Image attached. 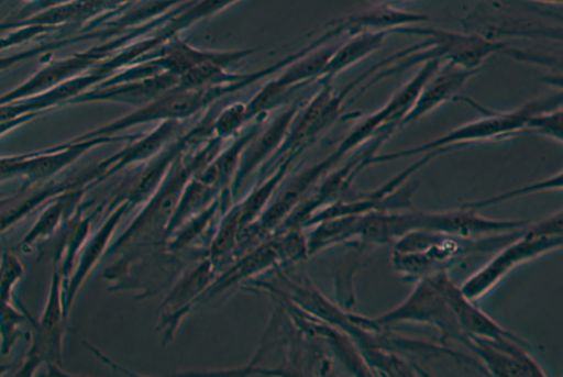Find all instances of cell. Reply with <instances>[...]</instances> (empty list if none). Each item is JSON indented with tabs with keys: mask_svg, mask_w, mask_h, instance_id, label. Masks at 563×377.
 Wrapping results in <instances>:
<instances>
[{
	"mask_svg": "<svg viewBox=\"0 0 563 377\" xmlns=\"http://www.w3.org/2000/svg\"><path fill=\"white\" fill-rule=\"evenodd\" d=\"M64 310L60 303V276L55 273L48 300L40 320L37 336L29 354V367H36L40 361L49 359L59 362L60 339H62V318Z\"/></svg>",
	"mask_w": 563,
	"mask_h": 377,
	"instance_id": "1",
	"label": "cell"
},
{
	"mask_svg": "<svg viewBox=\"0 0 563 377\" xmlns=\"http://www.w3.org/2000/svg\"><path fill=\"white\" fill-rule=\"evenodd\" d=\"M475 71L476 69L461 70L455 65L450 64L448 70L440 74L429 85L427 84L428 87L422 89L405 120H415L452 98Z\"/></svg>",
	"mask_w": 563,
	"mask_h": 377,
	"instance_id": "2",
	"label": "cell"
},
{
	"mask_svg": "<svg viewBox=\"0 0 563 377\" xmlns=\"http://www.w3.org/2000/svg\"><path fill=\"white\" fill-rule=\"evenodd\" d=\"M385 32L364 33L342 48L338 55L336 66L344 67L358 60L377 48L384 40Z\"/></svg>",
	"mask_w": 563,
	"mask_h": 377,
	"instance_id": "3",
	"label": "cell"
},
{
	"mask_svg": "<svg viewBox=\"0 0 563 377\" xmlns=\"http://www.w3.org/2000/svg\"><path fill=\"white\" fill-rule=\"evenodd\" d=\"M66 203L65 199H60L42 214L38 222L22 241L24 246L31 245L40 237L48 235L55 229L66 208Z\"/></svg>",
	"mask_w": 563,
	"mask_h": 377,
	"instance_id": "4",
	"label": "cell"
},
{
	"mask_svg": "<svg viewBox=\"0 0 563 377\" xmlns=\"http://www.w3.org/2000/svg\"><path fill=\"white\" fill-rule=\"evenodd\" d=\"M23 267L12 254H4L0 262V300L10 303L12 287L21 278Z\"/></svg>",
	"mask_w": 563,
	"mask_h": 377,
	"instance_id": "5",
	"label": "cell"
},
{
	"mask_svg": "<svg viewBox=\"0 0 563 377\" xmlns=\"http://www.w3.org/2000/svg\"><path fill=\"white\" fill-rule=\"evenodd\" d=\"M537 113L528 121L527 125H531L538 127L547 133L552 135H559L561 137V120L562 112L559 109L558 111H553L551 113L541 114Z\"/></svg>",
	"mask_w": 563,
	"mask_h": 377,
	"instance_id": "6",
	"label": "cell"
},
{
	"mask_svg": "<svg viewBox=\"0 0 563 377\" xmlns=\"http://www.w3.org/2000/svg\"><path fill=\"white\" fill-rule=\"evenodd\" d=\"M544 1H550V2L559 1V2H561V0H544Z\"/></svg>",
	"mask_w": 563,
	"mask_h": 377,
	"instance_id": "7",
	"label": "cell"
}]
</instances>
